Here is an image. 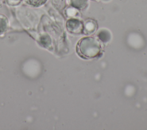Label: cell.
<instances>
[{"instance_id":"6da1fadb","label":"cell","mask_w":147,"mask_h":130,"mask_svg":"<svg viewBox=\"0 0 147 130\" xmlns=\"http://www.w3.org/2000/svg\"><path fill=\"white\" fill-rule=\"evenodd\" d=\"M102 45L100 41L96 37L87 36L82 38L76 45L78 55L84 59L96 57L100 54Z\"/></svg>"},{"instance_id":"7a4b0ae2","label":"cell","mask_w":147,"mask_h":130,"mask_svg":"<svg viewBox=\"0 0 147 130\" xmlns=\"http://www.w3.org/2000/svg\"><path fill=\"white\" fill-rule=\"evenodd\" d=\"M65 27L68 33L72 34L83 33V22L78 18H68L65 23Z\"/></svg>"},{"instance_id":"3957f363","label":"cell","mask_w":147,"mask_h":130,"mask_svg":"<svg viewBox=\"0 0 147 130\" xmlns=\"http://www.w3.org/2000/svg\"><path fill=\"white\" fill-rule=\"evenodd\" d=\"M98 29L96 22L92 19H87L83 22V33L85 35H91L94 33Z\"/></svg>"},{"instance_id":"277c9868","label":"cell","mask_w":147,"mask_h":130,"mask_svg":"<svg viewBox=\"0 0 147 130\" xmlns=\"http://www.w3.org/2000/svg\"><path fill=\"white\" fill-rule=\"evenodd\" d=\"M67 3L79 11L84 10L88 6V0H67Z\"/></svg>"},{"instance_id":"5b68a950","label":"cell","mask_w":147,"mask_h":130,"mask_svg":"<svg viewBox=\"0 0 147 130\" xmlns=\"http://www.w3.org/2000/svg\"><path fill=\"white\" fill-rule=\"evenodd\" d=\"M9 26V22L7 17L3 14H0V36L5 34L7 31Z\"/></svg>"},{"instance_id":"8992f818","label":"cell","mask_w":147,"mask_h":130,"mask_svg":"<svg viewBox=\"0 0 147 130\" xmlns=\"http://www.w3.org/2000/svg\"><path fill=\"white\" fill-rule=\"evenodd\" d=\"M97 38L102 42H107L111 38V34L110 31L106 29H101L98 31Z\"/></svg>"},{"instance_id":"52a82bcc","label":"cell","mask_w":147,"mask_h":130,"mask_svg":"<svg viewBox=\"0 0 147 130\" xmlns=\"http://www.w3.org/2000/svg\"><path fill=\"white\" fill-rule=\"evenodd\" d=\"M64 14L68 18H77L79 15V10L69 6L65 8L64 10Z\"/></svg>"},{"instance_id":"ba28073f","label":"cell","mask_w":147,"mask_h":130,"mask_svg":"<svg viewBox=\"0 0 147 130\" xmlns=\"http://www.w3.org/2000/svg\"><path fill=\"white\" fill-rule=\"evenodd\" d=\"M48 0H24V2L32 7H40L45 5Z\"/></svg>"},{"instance_id":"9c48e42d","label":"cell","mask_w":147,"mask_h":130,"mask_svg":"<svg viewBox=\"0 0 147 130\" xmlns=\"http://www.w3.org/2000/svg\"><path fill=\"white\" fill-rule=\"evenodd\" d=\"M67 0H52V5L58 10L63 9L65 6Z\"/></svg>"},{"instance_id":"30bf717a","label":"cell","mask_w":147,"mask_h":130,"mask_svg":"<svg viewBox=\"0 0 147 130\" xmlns=\"http://www.w3.org/2000/svg\"><path fill=\"white\" fill-rule=\"evenodd\" d=\"M24 0H5V3L11 7H16L21 5Z\"/></svg>"},{"instance_id":"8fae6325","label":"cell","mask_w":147,"mask_h":130,"mask_svg":"<svg viewBox=\"0 0 147 130\" xmlns=\"http://www.w3.org/2000/svg\"><path fill=\"white\" fill-rule=\"evenodd\" d=\"M3 3H5V0H0V7L2 6Z\"/></svg>"},{"instance_id":"7c38bea8","label":"cell","mask_w":147,"mask_h":130,"mask_svg":"<svg viewBox=\"0 0 147 130\" xmlns=\"http://www.w3.org/2000/svg\"><path fill=\"white\" fill-rule=\"evenodd\" d=\"M103 2H109V1H111V0H102Z\"/></svg>"},{"instance_id":"4fadbf2b","label":"cell","mask_w":147,"mask_h":130,"mask_svg":"<svg viewBox=\"0 0 147 130\" xmlns=\"http://www.w3.org/2000/svg\"><path fill=\"white\" fill-rule=\"evenodd\" d=\"M92 1H98V0H92Z\"/></svg>"}]
</instances>
